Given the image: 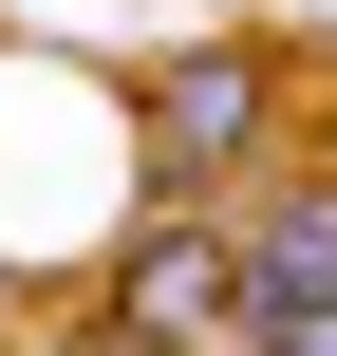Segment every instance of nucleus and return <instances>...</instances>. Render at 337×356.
Returning a JSON list of instances; mask_svg holds the SVG:
<instances>
[{
  "mask_svg": "<svg viewBox=\"0 0 337 356\" xmlns=\"http://www.w3.org/2000/svg\"><path fill=\"white\" fill-rule=\"evenodd\" d=\"M131 131H150V169H169V188H225V169L281 131V56H263V38H188V56H150Z\"/></svg>",
  "mask_w": 337,
  "mask_h": 356,
  "instance_id": "1",
  "label": "nucleus"
},
{
  "mask_svg": "<svg viewBox=\"0 0 337 356\" xmlns=\"http://www.w3.org/2000/svg\"><path fill=\"white\" fill-rule=\"evenodd\" d=\"M300 319H337V169H300L244 244H225V338H300Z\"/></svg>",
  "mask_w": 337,
  "mask_h": 356,
  "instance_id": "2",
  "label": "nucleus"
},
{
  "mask_svg": "<svg viewBox=\"0 0 337 356\" xmlns=\"http://www.w3.org/2000/svg\"><path fill=\"white\" fill-rule=\"evenodd\" d=\"M94 319H113V338H150V356L225 338V225H188V207H169V225H131V244H113V300H94Z\"/></svg>",
  "mask_w": 337,
  "mask_h": 356,
  "instance_id": "3",
  "label": "nucleus"
},
{
  "mask_svg": "<svg viewBox=\"0 0 337 356\" xmlns=\"http://www.w3.org/2000/svg\"><path fill=\"white\" fill-rule=\"evenodd\" d=\"M38 356H150V338H113V319H94V338H38Z\"/></svg>",
  "mask_w": 337,
  "mask_h": 356,
  "instance_id": "4",
  "label": "nucleus"
}]
</instances>
